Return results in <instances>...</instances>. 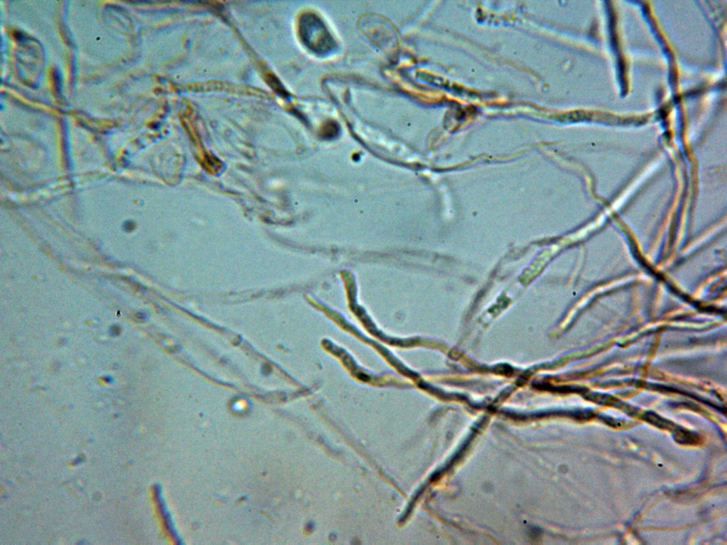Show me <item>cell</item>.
Wrapping results in <instances>:
<instances>
[{
    "label": "cell",
    "instance_id": "cell-1",
    "mask_svg": "<svg viewBox=\"0 0 727 545\" xmlns=\"http://www.w3.org/2000/svg\"><path fill=\"white\" fill-rule=\"evenodd\" d=\"M300 32L306 45L318 55L329 53L335 45L323 22L313 14H306L302 18Z\"/></svg>",
    "mask_w": 727,
    "mask_h": 545
},
{
    "label": "cell",
    "instance_id": "cell-2",
    "mask_svg": "<svg viewBox=\"0 0 727 545\" xmlns=\"http://www.w3.org/2000/svg\"><path fill=\"white\" fill-rule=\"evenodd\" d=\"M673 437L677 442L683 444L693 445L700 442L699 434L682 427L675 429Z\"/></svg>",
    "mask_w": 727,
    "mask_h": 545
}]
</instances>
